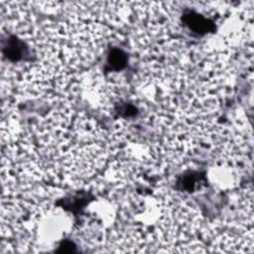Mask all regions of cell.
<instances>
[{
  "label": "cell",
  "instance_id": "obj_1",
  "mask_svg": "<svg viewBox=\"0 0 254 254\" xmlns=\"http://www.w3.org/2000/svg\"><path fill=\"white\" fill-rule=\"evenodd\" d=\"M185 22L192 31L196 33H206L212 28L211 22L194 13H189L185 15Z\"/></svg>",
  "mask_w": 254,
  "mask_h": 254
},
{
  "label": "cell",
  "instance_id": "obj_2",
  "mask_svg": "<svg viewBox=\"0 0 254 254\" xmlns=\"http://www.w3.org/2000/svg\"><path fill=\"white\" fill-rule=\"evenodd\" d=\"M107 63L112 69H121L126 64V56L122 51L114 49L110 52Z\"/></svg>",
  "mask_w": 254,
  "mask_h": 254
}]
</instances>
